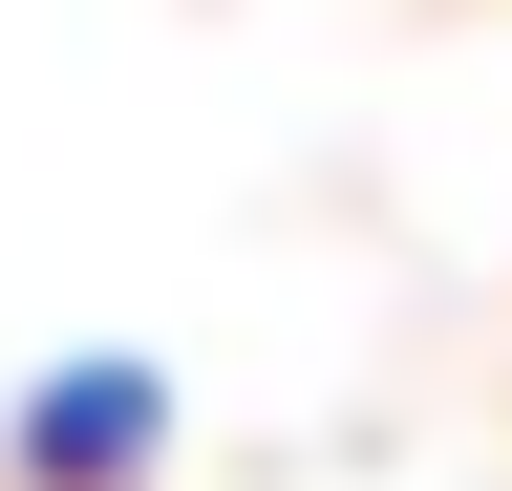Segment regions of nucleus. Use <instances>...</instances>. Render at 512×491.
Masks as SVG:
<instances>
[{
    "instance_id": "nucleus-1",
    "label": "nucleus",
    "mask_w": 512,
    "mask_h": 491,
    "mask_svg": "<svg viewBox=\"0 0 512 491\" xmlns=\"http://www.w3.org/2000/svg\"><path fill=\"white\" fill-rule=\"evenodd\" d=\"M150 449H171V363H43L22 385V491H150Z\"/></svg>"
}]
</instances>
